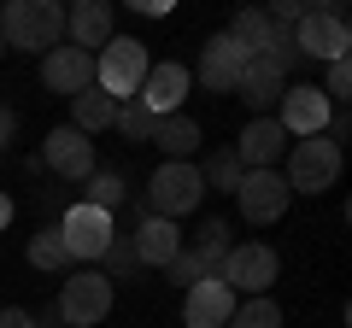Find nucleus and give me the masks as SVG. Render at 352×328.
Wrapping results in <instances>:
<instances>
[{
	"label": "nucleus",
	"instance_id": "412c9836",
	"mask_svg": "<svg viewBox=\"0 0 352 328\" xmlns=\"http://www.w3.org/2000/svg\"><path fill=\"white\" fill-rule=\"evenodd\" d=\"M30 264H36V270H47V276H71V270H76V258H71V246H65L59 223L36 229V240H30Z\"/></svg>",
	"mask_w": 352,
	"mask_h": 328
},
{
	"label": "nucleus",
	"instance_id": "a211bd4d",
	"mask_svg": "<svg viewBox=\"0 0 352 328\" xmlns=\"http://www.w3.org/2000/svg\"><path fill=\"white\" fill-rule=\"evenodd\" d=\"M41 82L53 94H65V100H76L82 89H94V59L76 47H53V53H41Z\"/></svg>",
	"mask_w": 352,
	"mask_h": 328
},
{
	"label": "nucleus",
	"instance_id": "5701e85b",
	"mask_svg": "<svg viewBox=\"0 0 352 328\" xmlns=\"http://www.w3.org/2000/svg\"><path fill=\"white\" fill-rule=\"evenodd\" d=\"M194 170H200V182H206V194H235L241 188V176H247V170H241V159H235V147H217V152H206L200 164H194Z\"/></svg>",
	"mask_w": 352,
	"mask_h": 328
},
{
	"label": "nucleus",
	"instance_id": "39448f33",
	"mask_svg": "<svg viewBox=\"0 0 352 328\" xmlns=\"http://www.w3.org/2000/svg\"><path fill=\"white\" fill-rule=\"evenodd\" d=\"M53 311H59V323H71V328L106 323V316H112V281H106L100 270H71Z\"/></svg>",
	"mask_w": 352,
	"mask_h": 328
},
{
	"label": "nucleus",
	"instance_id": "f704fd0d",
	"mask_svg": "<svg viewBox=\"0 0 352 328\" xmlns=\"http://www.w3.org/2000/svg\"><path fill=\"white\" fill-rule=\"evenodd\" d=\"M0 59H6V41H0Z\"/></svg>",
	"mask_w": 352,
	"mask_h": 328
},
{
	"label": "nucleus",
	"instance_id": "4be33fe9",
	"mask_svg": "<svg viewBox=\"0 0 352 328\" xmlns=\"http://www.w3.org/2000/svg\"><path fill=\"white\" fill-rule=\"evenodd\" d=\"M188 253L206 264V276H217V270H223V258H229V223H223V217H206V223L194 229Z\"/></svg>",
	"mask_w": 352,
	"mask_h": 328
},
{
	"label": "nucleus",
	"instance_id": "473e14b6",
	"mask_svg": "<svg viewBox=\"0 0 352 328\" xmlns=\"http://www.w3.org/2000/svg\"><path fill=\"white\" fill-rule=\"evenodd\" d=\"M12 135H18V112H12V106H0V152L12 147Z\"/></svg>",
	"mask_w": 352,
	"mask_h": 328
},
{
	"label": "nucleus",
	"instance_id": "aec40b11",
	"mask_svg": "<svg viewBox=\"0 0 352 328\" xmlns=\"http://www.w3.org/2000/svg\"><path fill=\"white\" fill-rule=\"evenodd\" d=\"M282 94H288V82H282L276 71H264L258 59L241 71V82H235V100H247L252 106V117H270V106H282Z\"/></svg>",
	"mask_w": 352,
	"mask_h": 328
},
{
	"label": "nucleus",
	"instance_id": "bb28decb",
	"mask_svg": "<svg viewBox=\"0 0 352 328\" xmlns=\"http://www.w3.org/2000/svg\"><path fill=\"white\" fill-rule=\"evenodd\" d=\"M135 270H141V258H135V240H129L124 229H118V235H112V246L100 253V276H106V281H118V276H135Z\"/></svg>",
	"mask_w": 352,
	"mask_h": 328
},
{
	"label": "nucleus",
	"instance_id": "cd10ccee",
	"mask_svg": "<svg viewBox=\"0 0 352 328\" xmlns=\"http://www.w3.org/2000/svg\"><path fill=\"white\" fill-rule=\"evenodd\" d=\"M229 328H282V311H276V299H270V293H258V299L235 305Z\"/></svg>",
	"mask_w": 352,
	"mask_h": 328
},
{
	"label": "nucleus",
	"instance_id": "dca6fc26",
	"mask_svg": "<svg viewBox=\"0 0 352 328\" xmlns=\"http://www.w3.org/2000/svg\"><path fill=\"white\" fill-rule=\"evenodd\" d=\"M112 30H118V12L106 6V0H82V6H71V12H65V36H71V47L88 53V59L112 41Z\"/></svg>",
	"mask_w": 352,
	"mask_h": 328
},
{
	"label": "nucleus",
	"instance_id": "ddd939ff",
	"mask_svg": "<svg viewBox=\"0 0 352 328\" xmlns=\"http://www.w3.org/2000/svg\"><path fill=\"white\" fill-rule=\"evenodd\" d=\"M235 305L241 299L223 288V276H206V281H194V288L182 293V323L188 328H229Z\"/></svg>",
	"mask_w": 352,
	"mask_h": 328
},
{
	"label": "nucleus",
	"instance_id": "4468645a",
	"mask_svg": "<svg viewBox=\"0 0 352 328\" xmlns=\"http://www.w3.org/2000/svg\"><path fill=\"white\" fill-rule=\"evenodd\" d=\"M247 65H252V59H247V53H241L229 36H212V41H206V53H200V71H194V76H200L206 94H217V100H223V94H235V82H241V71H247Z\"/></svg>",
	"mask_w": 352,
	"mask_h": 328
},
{
	"label": "nucleus",
	"instance_id": "c85d7f7f",
	"mask_svg": "<svg viewBox=\"0 0 352 328\" xmlns=\"http://www.w3.org/2000/svg\"><path fill=\"white\" fill-rule=\"evenodd\" d=\"M153 124H159V117H153L141 100H124V106L112 112V129H118L124 141H147V135H153Z\"/></svg>",
	"mask_w": 352,
	"mask_h": 328
},
{
	"label": "nucleus",
	"instance_id": "2eb2a0df",
	"mask_svg": "<svg viewBox=\"0 0 352 328\" xmlns=\"http://www.w3.org/2000/svg\"><path fill=\"white\" fill-rule=\"evenodd\" d=\"M188 82H194L188 65H176V59H170V65H153L135 100L147 106L153 117H170V112H182V100H188Z\"/></svg>",
	"mask_w": 352,
	"mask_h": 328
},
{
	"label": "nucleus",
	"instance_id": "f257e3e1",
	"mask_svg": "<svg viewBox=\"0 0 352 328\" xmlns=\"http://www.w3.org/2000/svg\"><path fill=\"white\" fill-rule=\"evenodd\" d=\"M0 41H6V53L65 47V6L59 0H6L0 6Z\"/></svg>",
	"mask_w": 352,
	"mask_h": 328
},
{
	"label": "nucleus",
	"instance_id": "6ab92c4d",
	"mask_svg": "<svg viewBox=\"0 0 352 328\" xmlns=\"http://www.w3.org/2000/svg\"><path fill=\"white\" fill-rule=\"evenodd\" d=\"M153 147L164 152V159H176V164H194V152H200V124H194L188 112H170V117H159V124H153Z\"/></svg>",
	"mask_w": 352,
	"mask_h": 328
},
{
	"label": "nucleus",
	"instance_id": "f03ea898",
	"mask_svg": "<svg viewBox=\"0 0 352 328\" xmlns=\"http://www.w3.org/2000/svg\"><path fill=\"white\" fill-rule=\"evenodd\" d=\"M147 71H153V59H147V47H141V41H124V36H112L100 53H94V89H100L106 100H118V106L141 94Z\"/></svg>",
	"mask_w": 352,
	"mask_h": 328
},
{
	"label": "nucleus",
	"instance_id": "393cba45",
	"mask_svg": "<svg viewBox=\"0 0 352 328\" xmlns=\"http://www.w3.org/2000/svg\"><path fill=\"white\" fill-rule=\"evenodd\" d=\"M129 200V188H124V176L118 170H94V176L82 182V205H94V211H112L118 217V205Z\"/></svg>",
	"mask_w": 352,
	"mask_h": 328
},
{
	"label": "nucleus",
	"instance_id": "b1692460",
	"mask_svg": "<svg viewBox=\"0 0 352 328\" xmlns=\"http://www.w3.org/2000/svg\"><path fill=\"white\" fill-rule=\"evenodd\" d=\"M112 112H118V100H106L100 89H82V94L71 100V129L100 135V129H112Z\"/></svg>",
	"mask_w": 352,
	"mask_h": 328
},
{
	"label": "nucleus",
	"instance_id": "c756f323",
	"mask_svg": "<svg viewBox=\"0 0 352 328\" xmlns=\"http://www.w3.org/2000/svg\"><path fill=\"white\" fill-rule=\"evenodd\" d=\"M317 94H323L329 106H335V100H346V94H352V65H346V59H335V65H329V76H323V89H317Z\"/></svg>",
	"mask_w": 352,
	"mask_h": 328
},
{
	"label": "nucleus",
	"instance_id": "9d476101",
	"mask_svg": "<svg viewBox=\"0 0 352 328\" xmlns=\"http://www.w3.org/2000/svg\"><path fill=\"white\" fill-rule=\"evenodd\" d=\"M235 200H241V217H247V223H276L294 194H288V182H282V170H247L241 188H235Z\"/></svg>",
	"mask_w": 352,
	"mask_h": 328
},
{
	"label": "nucleus",
	"instance_id": "6e6552de",
	"mask_svg": "<svg viewBox=\"0 0 352 328\" xmlns=\"http://www.w3.org/2000/svg\"><path fill=\"white\" fill-rule=\"evenodd\" d=\"M59 235H65V246H71L76 264H100V253L112 246V235H118V217H112V211H94V205L76 200L71 211L59 217Z\"/></svg>",
	"mask_w": 352,
	"mask_h": 328
},
{
	"label": "nucleus",
	"instance_id": "7ed1b4c3",
	"mask_svg": "<svg viewBox=\"0 0 352 328\" xmlns=\"http://www.w3.org/2000/svg\"><path fill=\"white\" fill-rule=\"evenodd\" d=\"M282 182H288V194H323L340 182V147L323 135H305V141H288V152H282Z\"/></svg>",
	"mask_w": 352,
	"mask_h": 328
},
{
	"label": "nucleus",
	"instance_id": "20e7f679",
	"mask_svg": "<svg viewBox=\"0 0 352 328\" xmlns=\"http://www.w3.org/2000/svg\"><path fill=\"white\" fill-rule=\"evenodd\" d=\"M200 200H206V182H200V170H194V164L164 159L159 170H153V182H147V211H153V217L182 223L188 211H200Z\"/></svg>",
	"mask_w": 352,
	"mask_h": 328
},
{
	"label": "nucleus",
	"instance_id": "72a5a7b5",
	"mask_svg": "<svg viewBox=\"0 0 352 328\" xmlns=\"http://www.w3.org/2000/svg\"><path fill=\"white\" fill-rule=\"evenodd\" d=\"M12 223V200H6V194H0V229Z\"/></svg>",
	"mask_w": 352,
	"mask_h": 328
},
{
	"label": "nucleus",
	"instance_id": "a878e982",
	"mask_svg": "<svg viewBox=\"0 0 352 328\" xmlns=\"http://www.w3.org/2000/svg\"><path fill=\"white\" fill-rule=\"evenodd\" d=\"M229 41H235V47L247 53V59H258V53H264V41H270V18H264V12H252V6H247V12H235V24H229Z\"/></svg>",
	"mask_w": 352,
	"mask_h": 328
},
{
	"label": "nucleus",
	"instance_id": "0eeeda50",
	"mask_svg": "<svg viewBox=\"0 0 352 328\" xmlns=\"http://www.w3.org/2000/svg\"><path fill=\"white\" fill-rule=\"evenodd\" d=\"M294 47H300V59H346L352 36H346V18H340V6H311V12L294 24Z\"/></svg>",
	"mask_w": 352,
	"mask_h": 328
},
{
	"label": "nucleus",
	"instance_id": "f3484780",
	"mask_svg": "<svg viewBox=\"0 0 352 328\" xmlns=\"http://www.w3.org/2000/svg\"><path fill=\"white\" fill-rule=\"evenodd\" d=\"M288 152V135H282V124L276 117H252L247 129H241V141H235V159H241V170H276V159Z\"/></svg>",
	"mask_w": 352,
	"mask_h": 328
},
{
	"label": "nucleus",
	"instance_id": "2f4dec72",
	"mask_svg": "<svg viewBox=\"0 0 352 328\" xmlns=\"http://www.w3.org/2000/svg\"><path fill=\"white\" fill-rule=\"evenodd\" d=\"M0 328H36V316L18 311V305H0Z\"/></svg>",
	"mask_w": 352,
	"mask_h": 328
},
{
	"label": "nucleus",
	"instance_id": "1a4fd4ad",
	"mask_svg": "<svg viewBox=\"0 0 352 328\" xmlns=\"http://www.w3.org/2000/svg\"><path fill=\"white\" fill-rule=\"evenodd\" d=\"M41 164H47L53 176H65V182H88L94 170H100L94 141H88L82 129H71V124H59L47 141H41Z\"/></svg>",
	"mask_w": 352,
	"mask_h": 328
},
{
	"label": "nucleus",
	"instance_id": "423d86ee",
	"mask_svg": "<svg viewBox=\"0 0 352 328\" xmlns=\"http://www.w3.org/2000/svg\"><path fill=\"white\" fill-rule=\"evenodd\" d=\"M276 270H282L276 246H264V240H241V246H229V258H223V270H217V276H223L229 293H247V299H258V293H270Z\"/></svg>",
	"mask_w": 352,
	"mask_h": 328
},
{
	"label": "nucleus",
	"instance_id": "f8f14e48",
	"mask_svg": "<svg viewBox=\"0 0 352 328\" xmlns=\"http://www.w3.org/2000/svg\"><path fill=\"white\" fill-rule=\"evenodd\" d=\"M329 112H335V106H329L317 89H288L270 117L282 124V135H288V141H305V135H323V129H329Z\"/></svg>",
	"mask_w": 352,
	"mask_h": 328
},
{
	"label": "nucleus",
	"instance_id": "9b49d317",
	"mask_svg": "<svg viewBox=\"0 0 352 328\" xmlns=\"http://www.w3.org/2000/svg\"><path fill=\"white\" fill-rule=\"evenodd\" d=\"M129 240H135V258H141V264H159V270L170 264L182 246H188L182 223H170V217H153V211H147V200L135 205V235H129Z\"/></svg>",
	"mask_w": 352,
	"mask_h": 328
},
{
	"label": "nucleus",
	"instance_id": "7c9ffc66",
	"mask_svg": "<svg viewBox=\"0 0 352 328\" xmlns=\"http://www.w3.org/2000/svg\"><path fill=\"white\" fill-rule=\"evenodd\" d=\"M164 270H170V281H182V293H188L194 281H206V264H200V258L188 253V246H182V253H176V258H170Z\"/></svg>",
	"mask_w": 352,
	"mask_h": 328
}]
</instances>
